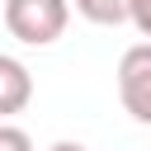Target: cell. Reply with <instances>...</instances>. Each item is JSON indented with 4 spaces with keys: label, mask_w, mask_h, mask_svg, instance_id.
Returning a JSON list of instances; mask_svg holds the SVG:
<instances>
[{
    "label": "cell",
    "mask_w": 151,
    "mask_h": 151,
    "mask_svg": "<svg viewBox=\"0 0 151 151\" xmlns=\"http://www.w3.org/2000/svg\"><path fill=\"white\" fill-rule=\"evenodd\" d=\"M118 99L137 123L151 127V42H132L118 57Z\"/></svg>",
    "instance_id": "2"
},
{
    "label": "cell",
    "mask_w": 151,
    "mask_h": 151,
    "mask_svg": "<svg viewBox=\"0 0 151 151\" xmlns=\"http://www.w3.org/2000/svg\"><path fill=\"white\" fill-rule=\"evenodd\" d=\"M28 99H33V71L19 57L0 52V123H9L14 113H24Z\"/></svg>",
    "instance_id": "3"
},
{
    "label": "cell",
    "mask_w": 151,
    "mask_h": 151,
    "mask_svg": "<svg viewBox=\"0 0 151 151\" xmlns=\"http://www.w3.org/2000/svg\"><path fill=\"white\" fill-rule=\"evenodd\" d=\"M127 24H132L142 38H151V0H132V9H127Z\"/></svg>",
    "instance_id": "6"
},
{
    "label": "cell",
    "mask_w": 151,
    "mask_h": 151,
    "mask_svg": "<svg viewBox=\"0 0 151 151\" xmlns=\"http://www.w3.org/2000/svg\"><path fill=\"white\" fill-rule=\"evenodd\" d=\"M0 151H33V137L14 123H0Z\"/></svg>",
    "instance_id": "5"
},
{
    "label": "cell",
    "mask_w": 151,
    "mask_h": 151,
    "mask_svg": "<svg viewBox=\"0 0 151 151\" xmlns=\"http://www.w3.org/2000/svg\"><path fill=\"white\" fill-rule=\"evenodd\" d=\"M71 24V0H5V28L24 47H52Z\"/></svg>",
    "instance_id": "1"
},
{
    "label": "cell",
    "mask_w": 151,
    "mask_h": 151,
    "mask_svg": "<svg viewBox=\"0 0 151 151\" xmlns=\"http://www.w3.org/2000/svg\"><path fill=\"white\" fill-rule=\"evenodd\" d=\"M71 9L90 24H99V28H113V24H127L132 0H71Z\"/></svg>",
    "instance_id": "4"
},
{
    "label": "cell",
    "mask_w": 151,
    "mask_h": 151,
    "mask_svg": "<svg viewBox=\"0 0 151 151\" xmlns=\"http://www.w3.org/2000/svg\"><path fill=\"white\" fill-rule=\"evenodd\" d=\"M47 151H90V146H85V142H71V137H61V142H52Z\"/></svg>",
    "instance_id": "7"
}]
</instances>
